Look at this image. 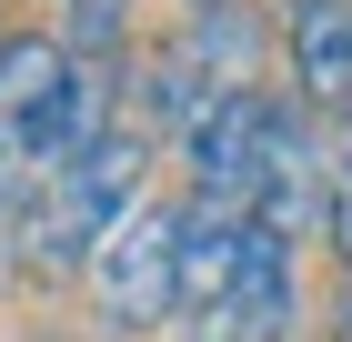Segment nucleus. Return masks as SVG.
I'll return each mask as SVG.
<instances>
[{"instance_id":"nucleus-1","label":"nucleus","mask_w":352,"mask_h":342,"mask_svg":"<svg viewBox=\"0 0 352 342\" xmlns=\"http://www.w3.org/2000/svg\"><path fill=\"white\" fill-rule=\"evenodd\" d=\"M91 322L111 342H151L182 312V202H141L121 232L91 252Z\"/></svg>"},{"instance_id":"nucleus-2","label":"nucleus","mask_w":352,"mask_h":342,"mask_svg":"<svg viewBox=\"0 0 352 342\" xmlns=\"http://www.w3.org/2000/svg\"><path fill=\"white\" fill-rule=\"evenodd\" d=\"M272 91L262 81H232V91H212V111L191 121L171 151H182V202L191 211H232V222H252V191H262V151H272Z\"/></svg>"},{"instance_id":"nucleus-3","label":"nucleus","mask_w":352,"mask_h":342,"mask_svg":"<svg viewBox=\"0 0 352 342\" xmlns=\"http://www.w3.org/2000/svg\"><path fill=\"white\" fill-rule=\"evenodd\" d=\"M292 252L302 242H282L272 222H242V262H232V292H221V322L242 342H292V312H302Z\"/></svg>"},{"instance_id":"nucleus-4","label":"nucleus","mask_w":352,"mask_h":342,"mask_svg":"<svg viewBox=\"0 0 352 342\" xmlns=\"http://www.w3.org/2000/svg\"><path fill=\"white\" fill-rule=\"evenodd\" d=\"M282 51H292V111L302 121H352V0L292 10Z\"/></svg>"},{"instance_id":"nucleus-5","label":"nucleus","mask_w":352,"mask_h":342,"mask_svg":"<svg viewBox=\"0 0 352 342\" xmlns=\"http://www.w3.org/2000/svg\"><path fill=\"white\" fill-rule=\"evenodd\" d=\"M51 41L71 61H91V71H121V51H131V0H60Z\"/></svg>"},{"instance_id":"nucleus-6","label":"nucleus","mask_w":352,"mask_h":342,"mask_svg":"<svg viewBox=\"0 0 352 342\" xmlns=\"http://www.w3.org/2000/svg\"><path fill=\"white\" fill-rule=\"evenodd\" d=\"M322 322H332V342H352V272H332V302H322Z\"/></svg>"},{"instance_id":"nucleus-7","label":"nucleus","mask_w":352,"mask_h":342,"mask_svg":"<svg viewBox=\"0 0 352 342\" xmlns=\"http://www.w3.org/2000/svg\"><path fill=\"white\" fill-rule=\"evenodd\" d=\"M182 342H242V332H232L221 312H191V332H182Z\"/></svg>"},{"instance_id":"nucleus-8","label":"nucleus","mask_w":352,"mask_h":342,"mask_svg":"<svg viewBox=\"0 0 352 342\" xmlns=\"http://www.w3.org/2000/svg\"><path fill=\"white\" fill-rule=\"evenodd\" d=\"M182 10H191V30H212V21H232L242 0H182Z\"/></svg>"},{"instance_id":"nucleus-9","label":"nucleus","mask_w":352,"mask_h":342,"mask_svg":"<svg viewBox=\"0 0 352 342\" xmlns=\"http://www.w3.org/2000/svg\"><path fill=\"white\" fill-rule=\"evenodd\" d=\"M21 342H71V332H21Z\"/></svg>"},{"instance_id":"nucleus-10","label":"nucleus","mask_w":352,"mask_h":342,"mask_svg":"<svg viewBox=\"0 0 352 342\" xmlns=\"http://www.w3.org/2000/svg\"><path fill=\"white\" fill-rule=\"evenodd\" d=\"M292 10H312V0H282V21H292Z\"/></svg>"}]
</instances>
